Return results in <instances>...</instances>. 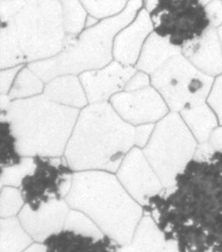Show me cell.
<instances>
[{"label": "cell", "instance_id": "36", "mask_svg": "<svg viewBox=\"0 0 222 252\" xmlns=\"http://www.w3.org/2000/svg\"><path fill=\"white\" fill-rule=\"evenodd\" d=\"M23 252H48V251L44 243L36 242V243L30 244L28 249H25Z\"/></svg>", "mask_w": 222, "mask_h": 252}, {"label": "cell", "instance_id": "26", "mask_svg": "<svg viewBox=\"0 0 222 252\" xmlns=\"http://www.w3.org/2000/svg\"><path fill=\"white\" fill-rule=\"evenodd\" d=\"M130 0H82L89 16L102 21L116 16L128 6Z\"/></svg>", "mask_w": 222, "mask_h": 252}, {"label": "cell", "instance_id": "18", "mask_svg": "<svg viewBox=\"0 0 222 252\" xmlns=\"http://www.w3.org/2000/svg\"><path fill=\"white\" fill-rule=\"evenodd\" d=\"M43 94L61 105L75 109H83L89 103L77 75H63L52 79L45 84Z\"/></svg>", "mask_w": 222, "mask_h": 252}, {"label": "cell", "instance_id": "39", "mask_svg": "<svg viewBox=\"0 0 222 252\" xmlns=\"http://www.w3.org/2000/svg\"><path fill=\"white\" fill-rule=\"evenodd\" d=\"M1 188H2V185H1V182H0V191H1Z\"/></svg>", "mask_w": 222, "mask_h": 252}, {"label": "cell", "instance_id": "8", "mask_svg": "<svg viewBox=\"0 0 222 252\" xmlns=\"http://www.w3.org/2000/svg\"><path fill=\"white\" fill-rule=\"evenodd\" d=\"M150 78L170 111L178 113L205 103L214 83L212 76L197 69L183 53L171 57Z\"/></svg>", "mask_w": 222, "mask_h": 252}, {"label": "cell", "instance_id": "4", "mask_svg": "<svg viewBox=\"0 0 222 252\" xmlns=\"http://www.w3.org/2000/svg\"><path fill=\"white\" fill-rule=\"evenodd\" d=\"M66 201L71 209L85 213L104 235L118 246L131 242L143 208L114 173L79 171L72 177Z\"/></svg>", "mask_w": 222, "mask_h": 252}, {"label": "cell", "instance_id": "29", "mask_svg": "<svg viewBox=\"0 0 222 252\" xmlns=\"http://www.w3.org/2000/svg\"><path fill=\"white\" fill-rule=\"evenodd\" d=\"M34 166H35L34 158H22L20 163L7 167L2 172V174L0 175V182L2 186L20 188L22 181L34 170Z\"/></svg>", "mask_w": 222, "mask_h": 252}, {"label": "cell", "instance_id": "28", "mask_svg": "<svg viewBox=\"0 0 222 252\" xmlns=\"http://www.w3.org/2000/svg\"><path fill=\"white\" fill-rule=\"evenodd\" d=\"M25 206L20 188L2 186L0 191V219L16 217Z\"/></svg>", "mask_w": 222, "mask_h": 252}, {"label": "cell", "instance_id": "40", "mask_svg": "<svg viewBox=\"0 0 222 252\" xmlns=\"http://www.w3.org/2000/svg\"><path fill=\"white\" fill-rule=\"evenodd\" d=\"M0 112H1V110H0Z\"/></svg>", "mask_w": 222, "mask_h": 252}, {"label": "cell", "instance_id": "19", "mask_svg": "<svg viewBox=\"0 0 222 252\" xmlns=\"http://www.w3.org/2000/svg\"><path fill=\"white\" fill-rule=\"evenodd\" d=\"M130 244L143 252H179L177 243L167 241L155 220L147 214L138 224Z\"/></svg>", "mask_w": 222, "mask_h": 252}, {"label": "cell", "instance_id": "34", "mask_svg": "<svg viewBox=\"0 0 222 252\" xmlns=\"http://www.w3.org/2000/svg\"><path fill=\"white\" fill-rule=\"evenodd\" d=\"M155 125L154 124H145L140 125L136 127V146L143 150L145 145L148 144L149 139L154 132Z\"/></svg>", "mask_w": 222, "mask_h": 252}, {"label": "cell", "instance_id": "25", "mask_svg": "<svg viewBox=\"0 0 222 252\" xmlns=\"http://www.w3.org/2000/svg\"><path fill=\"white\" fill-rule=\"evenodd\" d=\"M63 13L64 30L68 35L76 36L86 28L88 15L82 0H60Z\"/></svg>", "mask_w": 222, "mask_h": 252}, {"label": "cell", "instance_id": "5", "mask_svg": "<svg viewBox=\"0 0 222 252\" xmlns=\"http://www.w3.org/2000/svg\"><path fill=\"white\" fill-rule=\"evenodd\" d=\"M5 112L22 158H61L80 111L41 94L11 101Z\"/></svg>", "mask_w": 222, "mask_h": 252}, {"label": "cell", "instance_id": "38", "mask_svg": "<svg viewBox=\"0 0 222 252\" xmlns=\"http://www.w3.org/2000/svg\"><path fill=\"white\" fill-rule=\"evenodd\" d=\"M218 34H219V37H220V42H221V45H222V25L218 28Z\"/></svg>", "mask_w": 222, "mask_h": 252}, {"label": "cell", "instance_id": "3", "mask_svg": "<svg viewBox=\"0 0 222 252\" xmlns=\"http://www.w3.org/2000/svg\"><path fill=\"white\" fill-rule=\"evenodd\" d=\"M136 146V127L122 119L110 102L89 103L79 112L64 158L75 172H117Z\"/></svg>", "mask_w": 222, "mask_h": 252}, {"label": "cell", "instance_id": "33", "mask_svg": "<svg viewBox=\"0 0 222 252\" xmlns=\"http://www.w3.org/2000/svg\"><path fill=\"white\" fill-rule=\"evenodd\" d=\"M206 13L211 23V28L216 29L222 25V0H212L205 6Z\"/></svg>", "mask_w": 222, "mask_h": 252}, {"label": "cell", "instance_id": "30", "mask_svg": "<svg viewBox=\"0 0 222 252\" xmlns=\"http://www.w3.org/2000/svg\"><path fill=\"white\" fill-rule=\"evenodd\" d=\"M206 103L216 113L219 125L222 126V74L218 76L217 79H214L213 86Z\"/></svg>", "mask_w": 222, "mask_h": 252}, {"label": "cell", "instance_id": "14", "mask_svg": "<svg viewBox=\"0 0 222 252\" xmlns=\"http://www.w3.org/2000/svg\"><path fill=\"white\" fill-rule=\"evenodd\" d=\"M70 209L66 199L53 200L37 211L25 205L18 219L34 241L43 243L51 235L63 230Z\"/></svg>", "mask_w": 222, "mask_h": 252}, {"label": "cell", "instance_id": "27", "mask_svg": "<svg viewBox=\"0 0 222 252\" xmlns=\"http://www.w3.org/2000/svg\"><path fill=\"white\" fill-rule=\"evenodd\" d=\"M64 230L72 231L82 235L93 236V238H104V233L101 231L96 223L90 217H88L85 213L70 209L67 217Z\"/></svg>", "mask_w": 222, "mask_h": 252}, {"label": "cell", "instance_id": "24", "mask_svg": "<svg viewBox=\"0 0 222 252\" xmlns=\"http://www.w3.org/2000/svg\"><path fill=\"white\" fill-rule=\"evenodd\" d=\"M45 83L28 66H23L8 93L11 101L43 94Z\"/></svg>", "mask_w": 222, "mask_h": 252}, {"label": "cell", "instance_id": "22", "mask_svg": "<svg viewBox=\"0 0 222 252\" xmlns=\"http://www.w3.org/2000/svg\"><path fill=\"white\" fill-rule=\"evenodd\" d=\"M33 241L18 217L0 219V252H23Z\"/></svg>", "mask_w": 222, "mask_h": 252}, {"label": "cell", "instance_id": "16", "mask_svg": "<svg viewBox=\"0 0 222 252\" xmlns=\"http://www.w3.org/2000/svg\"><path fill=\"white\" fill-rule=\"evenodd\" d=\"M182 53L204 74L212 77L222 74V45L216 29H209L202 37L184 48Z\"/></svg>", "mask_w": 222, "mask_h": 252}, {"label": "cell", "instance_id": "2", "mask_svg": "<svg viewBox=\"0 0 222 252\" xmlns=\"http://www.w3.org/2000/svg\"><path fill=\"white\" fill-rule=\"evenodd\" d=\"M67 41L60 0H0V69L53 58Z\"/></svg>", "mask_w": 222, "mask_h": 252}, {"label": "cell", "instance_id": "17", "mask_svg": "<svg viewBox=\"0 0 222 252\" xmlns=\"http://www.w3.org/2000/svg\"><path fill=\"white\" fill-rule=\"evenodd\" d=\"M43 243L48 252H116L118 248V244L107 236L97 239L64 228Z\"/></svg>", "mask_w": 222, "mask_h": 252}, {"label": "cell", "instance_id": "6", "mask_svg": "<svg viewBox=\"0 0 222 252\" xmlns=\"http://www.w3.org/2000/svg\"><path fill=\"white\" fill-rule=\"evenodd\" d=\"M142 6V0H130L125 9L116 16L99 21L76 36L68 35L66 48L58 56L28 66L45 84L59 76L101 69L112 63L116 34L135 20Z\"/></svg>", "mask_w": 222, "mask_h": 252}, {"label": "cell", "instance_id": "15", "mask_svg": "<svg viewBox=\"0 0 222 252\" xmlns=\"http://www.w3.org/2000/svg\"><path fill=\"white\" fill-rule=\"evenodd\" d=\"M152 32L150 15L145 8L141 9L135 20L116 34L113 43V58L126 66H135L143 44Z\"/></svg>", "mask_w": 222, "mask_h": 252}, {"label": "cell", "instance_id": "7", "mask_svg": "<svg viewBox=\"0 0 222 252\" xmlns=\"http://www.w3.org/2000/svg\"><path fill=\"white\" fill-rule=\"evenodd\" d=\"M197 140L178 112H170L155 125L143 148L164 188L174 186L175 179L194 158Z\"/></svg>", "mask_w": 222, "mask_h": 252}, {"label": "cell", "instance_id": "20", "mask_svg": "<svg viewBox=\"0 0 222 252\" xmlns=\"http://www.w3.org/2000/svg\"><path fill=\"white\" fill-rule=\"evenodd\" d=\"M182 53V50L175 48L169 42L152 32L143 44L139 60L136 64L137 69L151 75L159 69L171 57Z\"/></svg>", "mask_w": 222, "mask_h": 252}, {"label": "cell", "instance_id": "21", "mask_svg": "<svg viewBox=\"0 0 222 252\" xmlns=\"http://www.w3.org/2000/svg\"><path fill=\"white\" fill-rule=\"evenodd\" d=\"M179 114L198 144L206 143L212 131L219 126L216 113L208 103H202L183 110Z\"/></svg>", "mask_w": 222, "mask_h": 252}, {"label": "cell", "instance_id": "31", "mask_svg": "<svg viewBox=\"0 0 222 252\" xmlns=\"http://www.w3.org/2000/svg\"><path fill=\"white\" fill-rule=\"evenodd\" d=\"M22 67L23 66L0 69V95L9 93L15 78H16L18 71L22 69Z\"/></svg>", "mask_w": 222, "mask_h": 252}, {"label": "cell", "instance_id": "35", "mask_svg": "<svg viewBox=\"0 0 222 252\" xmlns=\"http://www.w3.org/2000/svg\"><path fill=\"white\" fill-rule=\"evenodd\" d=\"M208 143L213 148V151L222 152V126L214 129L211 136H210Z\"/></svg>", "mask_w": 222, "mask_h": 252}, {"label": "cell", "instance_id": "1", "mask_svg": "<svg viewBox=\"0 0 222 252\" xmlns=\"http://www.w3.org/2000/svg\"><path fill=\"white\" fill-rule=\"evenodd\" d=\"M179 252H210L222 242V152L193 158L142 206Z\"/></svg>", "mask_w": 222, "mask_h": 252}, {"label": "cell", "instance_id": "13", "mask_svg": "<svg viewBox=\"0 0 222 252\" xmlns=\"http://www.w3.org/2000/svg\"><path fill=\"white\" fill-rule=\"evenodd\" d=\"M137 72V68L112 61L101 69L88 70L79 75L89 103L107 102L124 91L126 84Z\"/></svg>", "mask_w": 222, "mask_h": 252}, {"label": "cell", "instance_id": "32", "mask_svg": "<svg viewBox=\"0 0 222 252\" xmlns=\"http://www.w3.org/2000/svg\"><path fill=\"white\" fill-rule=\"evenodd\" d=\"M151 85V78L150 75L145 74L143 71H137L135 75L132 76L131 79L126 84L124 91L126 92H133L142 90L144 87H148Z\"/></svg>", "mask_w": 222, "mask_h": 252}, {"label": "cell", "instance_id": "37", "mask_svg": "<svg viewBox=\"0 0 222 252\" xmlns=\"http://www.w3.org/2000/svg\"><path fill=\"white\" fill-rule=\"evenodd\" d=\"M116 252H143V251L138 250L135 247H132L131 244L128 243V244H124V246H118Z\"/></svg>", "mask_w": 222, "mask_h": 252}, {"label": "cell", "instance_id": "10", "mask_svg": "<svg viewBox=\"0 0 222 252\" xmlns=\"http://www.w3.org/2000/svg\"><path fill=\"white\" fill-rule=\"evenodd\" d=\"M34 162V170L20 187L25 205L37 211L53 200L66 199L75 173L66 158L35 156Z\"/></svg>", "mask_w": 222, "mask_h": 252}, {"label": "cell", "instance_id": "12", "mask_svg": "<svg viewBox=\"0 0 222 252\" xmlns=\"http://www.w3.org/2000/svg\"><path fill=\"white\" fill-rule=\"evenodd\" d=\"M116 177L135 199L143 206L149 198L160 193L164 186L145 158L143 151L135 146L122 161Z\"/></svg>", "mask_w": 222, "mask_h": 252}, {"label": "cell", "instance_id": "23", "mask_svg": "<svg viewBox=\"0 0 222 252\" xmlns=\"http://www.w3.org/2000/svg\"><path fill=\"white\" fill-rule=\"evenodd\" d=\"M22 156L17 151L11 125L5 111L0 112V175L7 167L21 162Z\"/></svg>", "mask_w": 222, "mask_h": 252}, {"label": "cell", "instance_id": "9", "mask_svg": "<svg viewBox=\"0 0 222 252\" xmlns=\"http://www.w3.org/2000/svg\"><path fill=\"white\" fill-rule=\"evenodd\" d=\"M149 15L154 33L181 50L211 29L201 0H157Z\"/></svg>", "mask_w": 222, "mask_h": 252}, {"label": "cell", "instance_id": "11", "mask_svg": "<svg viewBox=\"0 0 222 252\" xmlns=\"http://www.w3.org/2000/svg\"><path fill=\"white\" fill-rule=\"evenodd\" d=\"M110 103L122 119L135 127L157 124L169 113L166 102L152 85L139 91H122Z\"/></svg>", "mask_w": 222, "mask_h": 252}]
</instances>
